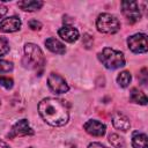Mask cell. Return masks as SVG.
I'll return each instance as SVG.
<instances>
[{
    "label": "cell",
    "instance_id": "obj_13",
    "mask_svg": "<svg viewBox=\"0 0 148 148\" xmlns=\"http://www.w3.org/2000/svg\"><path fill=\"white\" fill-rule=\"evenodd\" d=\"M45 46L49 51H51L52 53H57V54H64L66 52V47L65 45L58 40L57 38H53V37H50L45 40Z\"/></svg>",
    "mask_w": 148,
    "mask_h": 148
},
{
    "label": "cell",
    "instance_id": "obj_6",
    "mask_svg": "<svg viewBox=\"0 0 148 148\" xmlns=\"http://www.w3.org/2000/svg\"><path fill=\"white\" fill-rule=\"evenodd\" d=\"M121 12L131 23H134L141 18V9L136 1H123Z\"/></svg>",
    "mask_w": 148,
    "mask_h": 148
},
{
    "label": "cell",
    "instance_id": "obj_1",
    "mask_svg": "<svg viewBox=\"0 0 148 148\" xmlns=\"http://www.w3.org/2000/svg\"><path fill=\"white\" fill-rule=\"evenodd\" d=\"M38 112L43 120L51 126H64L69 118V109L66 101L47 97L38 103Z\"/></svg>",
    "mask_w": 148,
    "mask_h": 148
},
{
    "label": "cell",
    "instance_id": "obj_11",
    "mask_svg": "<svg viewBox=\"0 0 148 148\" xmlns=\"http://www.w3.org/2000/svg\"><path fill=\"white\" fill-rule=\"evenodd\" d=\"M58 35L59 37H61L65 42H68V43H74L77 40L80 34L77 31L76 28H74L73 25H68V24H65L64 27H61L59 30H58Z\"/></svg>",
    "mask_w": 148,
    "mask_h": 148
},
{
    "label": "cell",
    "instance_id": "obj_21",
    "mask_svg": "<svg viewBox=\"0 0 148 148\" xmlns=\"http://www.w3.org/2000/svg\"><path fill=\"white\" fill-rule=\"evenodd\" d=\"M9 52V44L6 39L3 38H0V57L1 56H5Z\"/></svg>",
    "mask_w": 148,
    "mask_h": 148
},
{
    "label": "cell",
    "instance_id": "obj_16",
    "mask_svg": "<svg viewBox=\"0 0 148 148\" xmlns=\"http://www.w3.org/2000/svg\"><path fill=\"white\" fill-rule=\"evenodd\" d=\"M130 101L133 103H136V104L146 105L147 104V96L145 95V92H142L138 88H133L130 92Z\"/></svg>",
    "mask_w": 148,
    "mask_h": 148
},
{
    "label": "cell",
    "instance_id": "obj_26",
    "mask_svg": "<svg viewBox=\"0 0 148 148\" xmlns=\"http://www.w3.org/2000/svg\"><path fill=\"white\" fill-rule=\"evenodd\" d=\"M0 148H10V147H9V145L7 142H5L3 140L0 139Z\"/></svg>",
    "mask_w": 148,
    "mask_h": 148
},
{
    "label": "cell",
    "instance_id": "obj_24",
    "mask_svg": "<svg viewBox=\"0 0 148 148\" xmlns=\"http://www.w3.org/2000/svg\"><path fill=\"white\" fill-rule=\"evenodd\" d=\"M88 148H108V147L99 143V142H91V143H89Z\"/></svg>",
    "mask_w": 148,
    "mask_h": 148
},
{
    "label": "cell",
    "instance_id": "obj_15",
    "mask_svg": "<svg viewBox=\"0 0 148 148\" xmlns=\"http://www.w3.org/2000/svg\"><path fill=\"white\" fill-rule=\"evenodd\" d=\"M132 146L133 148H148L147 135L141 132H134L132 135Z\"/></svg>",
    "mask_w": 148,
    "mask_h": 148
},
{
    "label": "cell",
    "instance_id": "obj_3",
    "mask_svg": "<svg viewBox=\"0 0 148 148\" xmlns=\"http://www.w3.org/2000/svg\"><path fill=\"white\" fill-rule=\"evenodd\" d=\"M98 59L108 69H117L125 66L124 53L111 47H104L102 52L98 53Z\"/></svg>",
    "mask_w": 148,
    "mask_h": 148
},
{
    "label": "cell",
    "instance_id": "obj_14",
    "mask_svg": "<svg viewBox=\"0 0 148 148\" xmlns=\"http://www.w3.org/2000/svg\"><path fill=\"white\" fill-rule=\"evenodd\" d=\"M43 1L39 0H24V1H18L17 6L25 12H36L43 7Z\"/></svg>",
    "mask_w": 148,
    "mask_h": 148
},
{
    "label": "cell",
    "instance_id": "obj_22",
    "mask_svg": "<svg viewBox=\"0 0 148 148\" xmlns=\"http://www.w3.org/2000/svg\"><path fill=\"white\" fill-rule=\"evenodd\" d=\"M28 24H29V28L31 30H40L42 29V23L37 20H30Z\"/></svg>",
    "mask_w": 148,
    "mask_h": 148
},
{
    "label": "cell",
    "instance_id": "obj_9",
    "mask_svg": "<svg viewBox=\"0 0 148 148\" xmlns=\"http://www.w3.org/2000/svg\"><path fill=\"white\" fill-rule=\"evenodd\" d=\"M83 128L88 134H90L92 136H103L105 134V131H106L105 125L98 120H95V119L87 120L83 124Z\"/></svg>",
    "mask_w": 148,
    "mask_h": 148
},
{
    "label": "cell",
    "instance_id": "obj_4",
    "mask_svg": "<svg viewBox=\"0 0 148 148\" xmlns=\"http://www.w3.org/2000/svg\"><path fill=\"white\" fill-rule=\"evenodd\" d=\"M96 28L103 34H116L120 30V22L117 16L110 13H102L96 20Z\"/></svg>",
    "mask_w": 148,
    "mask_h": 148
},
{
    "label": "cell",
    "instance_id": "obj_25",
    "mask_svg": "<svg viewBox=\"0 0 148 148\" xmlns=\"http://www.w3.org/2000/svg\"><path fill=\"white\" fill-rule=\"evenodd\" d=\"M7 10H8V9H7V7H6V6H3L2 3H0V18H1V17H3V16L6 15Z\"/></svg>",
    "mask_w": 148,
    "mask_h": 148
},
{
    "label": "cell",
    "instance_id": "obj_17",
    "mask_svg": "<svg viewBox=\"0 0 148 148\" xmlns=\"http://www.w3.org/2000/svg\"><path fill=\"white\" fill-rule=\"evenodd\" d=\"M131 81H132V75H131V73L127 72V71H123V72H120V73L117 75V83H118L121 88L128 87L130 83H131Z\"/></svg>",
    "mask_w": 148,
    "mask_h": 148
},
{
    "label": "cell",
    "instance_id": "obj_20",
    "mask_svg": "<svg viewBox=\"0 0 148 148\" xmlns=\"http://www.w3.org/2000/svg\"><path fill=\"white\" fill-rule=\"evenodd\" d=\"M0 86H2L6 89H10L14 86V81L7 76H0Z\"/></svg>",
    "mask_w": 148,
    "mask_h": 148
},
{
    "label": "cell",
    "instance_id": "obj_2",
    "mask_svg": "<svg viewBox=\"0 0 148 148\" xmlns=\"http://www.w3.org/2000/svg\"><path fill=\"white\" fill-rule=\"evenodd\" d=\"M44 62L45 59L39 46L34 43H27L24 45V57H23L24 67L31 69H38V68H43Z\"/></svg>",
    "mask_w": 148,
    "mask_h": 148
},
{
    "label": "cell",
    "instance_id": "obj_8",
    "mask_svg": "<svg viewBox=\"0 0 148 148\" xmlns=\"http://www.w3.org/2000/svg\"><path fill=\"white\" fill-rule=\"evenodd\" d=\"M34 133H35V132H34V130L30 127L29 121H28L27 119H21V120L16 121V123L12 126V128H10L9 133L7 134V136H8L9 139H14V138H17V136L32 135Z\"/></svg>",
    "mask_w": 148,
    "mask_h": 148
},
{
    "label": "cell",
    "instance_id": "obj_18",
    "mask_svg": "<svg viewBox=\"0 0 148 148\" xmlns=\"http://www.w3.org/2000/svg\"><path fill=\"white\" fill-rule=\"evenodd\" d=\"M109 141L111 143V146L113 148H125L126 147V143H125V140L117 133H112L109 135Z\"/></svg>",
    "mask_w": 148,
    "mask_h": 148
},
{
    "label": "cell",
    "instance_id": "obj_27",
    "mask_svg": "<svg viewBox=\"0 0 148 148\" xmlns=\"http://www.w3.org/2000/svg\"><path fill=\"white\" fill-rule=\"evenodd\" d=\"M28 148H34V147H28Z\"/></svg>",
    "mask_w": 148,
    "mask_h": 148
},
{
    "label": "cell",
    "instance_id": "obj_7",
    "mask_svg": "<svg viewBox=\"0 0 148 148\" xmlns=\"http://www.w3.org/2000/svg\"><path fill=\"white\" fill-rule=\"evenodd\" d=\"M47 86L56 94H65L69 89L66 80L61 75H59L57 73H50L49 74V76H47Z\"/></svg>",
    "mask_w": 148,
    "mask_h": 148
},
{
    "label": "cell",
    "instance_id": "obj_5",
    "mask_svg": "<svg viewBox=\"0 0 148 148\" xmlns=\"http://www.w3.org/2000/svg\"><path fill=\"white\" fill-rule=\"evenodd\" d=\"M128 49L133 53H146L148 51L147 35L146 34H134L127 38Z\"/></svg>",
    "mask_w": 148,
    "mask_h": 148
},
{
    "label": "cell",
    "instance_id": "obj_19",
    "mask_svg": "<svg viewBox=\"0 0 148 148\" xmlns=\"http://www.w3.org/2000/svg\"><path fill=\"white\" fill-rule=\"evenodd\" d=\"M13 62L0 59V73H8L10 71H13Z\"/></svg>",
    "mask_w": 148,
    "mask_h": 148
},
{
    "label": "cell",
    "instance_id": "obj_23",
    "mask_svg": "<svg viewBox=\"0 0 148 148\" xmlns=\"http://www.w3.org/2000/svg\"><path fill=\"white\" fill-rule=\"evenodd\" d=\"M92 43H94V40H92V37L90 35H88V34L83 35V45L87 49H90L92 46Z\"/></svg>",
    "mask_w": 148,
    "mask_h": 148
},
{
    "label": "cell",
    "instance_id": "obj_10",
    "mask_svg": "<svg viewBox=\"0 0 148 148\" xmlns=\"http://www.w3.org/2000/svg\"><path fill=\"white\" fill-rule=\"evenodd\" d=\"M22 22L17 16H9L0 21V32H15L21 29Z\"/></svg>",
    "mask_w": 148,
    "mask_h": 148
},
{
    "label": "cell",
    "instance_id": "obj_12",
    "mask_svg": "<svg viewBox=\"0 0 148 148\" xmlns=\"http://www.w3.org/2000/svg\"><path fill=\"white\" fill-rule=\"evenodd\" d=\"M112 125L116 130H119L121 132H127L131 128L130 119L120 112H116L112 114Z\"/></svg>",
    "mask_w": 148,
    "mask_h": 148
}]
</instances>
